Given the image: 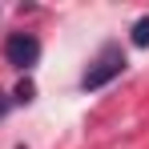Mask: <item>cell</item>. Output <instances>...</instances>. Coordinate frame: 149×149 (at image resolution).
I'll use <instances>...</instances> for the list:
<instances>
[{
	"label": "cell",
	"instance_id": "3",
	"mask_svg": "<svg viewBox=\"0 0 149 149\" xmlns=\"http://www.w3.org/2000/svg\"><path fill=\"white\" fill-rule=\"evenodd\" d=\"M129 40L137 45V49H149V16H137L133 28H129Z\"/></svg>",
	"mask_w": 149,
	"mask_h": 149
},
{
	"label": "cell",
	"instance_id": "2",
	"mask_svg": "<svg viewBox=\"0 0 149 149\" xmlns=\"http://www.w3.org/2000/svg\"><path fill=\"white\" fill-rule=\"evenodd\" d=\"M121 69H125V56L109 49V52H101V61L89 69V73L81 77V85H85V89H101V85H109L113 77H121Z\"/></svg>",
	"mask_w": 149,
	"mask_h": 149
},
{
	"label": "cell",
	"instance_id": "5",
	"mask_svg": "<svg viewBox=\"0 0 149 149\" xmlns=\"http://www.w3.org/2000/svg\"><path fill=\"white\" fill-rule=\"evenodd\" d=\"M4 113H8V97L0 93V117H4Z\"/></svg>",
	"mask_w": 149,
	"mask_h": 149
},
{
	"label": "cell",
	"instance_id": "1",
	"mask_svg": "<svg viewBox=\"0 0 149 149\" xmlns=\"http://www.w3.org/2000/svg\"><path fill=\"white\" fill-rule=\"evenodd\" d=\"M4 61L16 65V69H32V65L40 61V40H36L32 32H12L8 45H4Z\"/></svg>",
	"mask_w": 149,
	"mask_h": 149
},
{
	"label": "cell",
	"instance_id": "4",
	"mask_svg": "<svg viewBox=\"0 0 149 149\" xmlns=\"http://www.w3.org/2000/svg\"><path fill=\"white\" fill-rule=\"evenodd\" d=\"M12 97L20 101V105H28V101L36 97V85H32V81H20V85H16V93H12Z\"/></svg>",
	"mask_w": 149,
	"mask_h": 149
}]
</instances>
